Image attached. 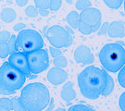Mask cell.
I'll return each instance as SVG.
<instances>
[{"label":"cell","mask_w":125,"mask_h":111,"mask_svg":"<svg viewBox=\"0 0 125 111\" xmlns=\"http://www.w3.org/2000/svg\"><path fill=\"white\" fill-rule=\"evenodd\" d=\"M108 74L94 66H89L78 76V85L82 94L88 99L98 98L106 88Z\"/></svg>","instance_id":"1"},{"label":"cell","mask_w":125,"mask_h":111,"mask_svg":"<svg viewBox=\"0 0 125 111\" xmlns=\"http://www.w3.org/2000/svg\"><path fill=\"white\" fill-rule=\"evenodd\" d=\"M19 98L25 111H43L51 99L48 88L41 82L25 85Z\"/></svg>","instance_id":"2"},{"label":"cell","mask_w":125,"mask_h":111,"mask_svg":"<svg viewBox=\"0 0 125 111\" xmlns=\"http://www.w3.org/2000/svg\"><path fill=\"white\" fill-rule=\"evenodd\" d=\"M99 60L105 70L116 73L125 65V48L119 43L105 44L99 52Z\"/></svg>","instance_id":"3"},{"label":"cell","mask_w":125,"mask_h":111,"mask_svg":"<svg viewBox=\"0 0 125 111\" xmlns=\"http://www.w3.org/2000/svg\"><path fill=\"white\" fill-rule=\"evenodd\" d=\"M26 75L9 63L4 62L0 67V93L11 94L22 88Z\"/></svg>","instance_id":"4"},{"label":"cell","mask_w":125,"mask_h":111,"mask_svg":"<svg viewBox=\"0 0 125 111\" xmlns=\"http://www.w3.org/2000/svg\"><path fill=\"white\" fill-rule=\"evenodd\" d=\"M16 44L17 48L20 49L21 52L27 54L43 48L44 39L38 31L26 29L19 32L16 37Z\"/></svg>","instance_id":"5"},{"label":"cell","mask_w":125,"mask_h":111,"mask_svg":"<svg viewBox=\"0 0 125 111\" xmlns=\"http://www.w3.org/2000/svg\"><path fill=\"white\" fill-rule=\"evenodd\" d=\"M26 57L30 72L33 75L43 72L49 66V55L44 48L27 53Z\"/></svg>","instance_id":"6"},{"label":"cell","mask_w":125,"mask_h":111,"mask_svg":"<svg viewBox=\"0 0 125 111\" xmlns=\"http://www.w3.org/2000/svg\"><path fill=\"white\" fill-rule=\"evenodd\" d=\"M46 38L50 44L56 48H64L72 44L73 38L65 28L58 25L50 27L46 31Z\"/></svg>","instance_id":"7"},{"label":"cell","mask_w":125,"mask_h":111,"mask_svg":"<svg viewBox=\"0 0 125 111\" xmlns=\"http://www.w3.org/2000/svg\"><path fill=\"white\" fill-rule=\"evenodd\" d=\"M101 20L102 16L100 10L94 8L84 9L80 14V21L94 29V31H97L99 29L101 25Z\"/></svg>","instance_id":"8"},{"label":"cell","mask_w":125,"mask_h":111,"mask_svg":"<svg viewBox=\"0 0 125 111\" xmlns=\"http://www.w3.org/2000/svg\"><path fill=\"white\" fill-rule=\"evenodd\" d=\"M9 63L15 69H17L26 77H31V72L29 69V64L27 61L26 54L22 52H15L9 56Z\"/></svg>","instance_id":"9"},{"label":"cell","mask_w":125,"mask_h":111,"mask_svg":"<svg viewBox=\"0 0 125 111\" xmlns=\"http://www.w3.org/2000/svg\"><path fill=\"white\" fill-rule=\"evenodd\" d=\"M74 59L76 60L77 63H81V64H84V65H88L91 63H94V55L92 53L91 49L86 46V45H79L77 48L74 50Z\"/></svg>","instance_id":"10"},{"label":"cell","mask_w":125,"mask_h":111,"mask_svg":"<svg viewBox=\"0 0 125 111\" xmlns=\"http://www.w3.org/2000/svg\"><path fill=\"white\" fill-rule=\"evenodd\" d=\"M46 78L50 83H52L53 85H60L62 84L63 82H65L67 81L68 78V73L66 71H64L61 68H58L55 67L50 69Z\"/></svg>","instance_id":"11"},{"label":"cell","mask_w":125,"mask_h":111,"mask_svg":"<svg viewBox=\"0 0 125 111\" xmlns=\"http://www.w3.org/2000/svg\"><path fill=\"white\" fill-rule=\"evenodd\" d=\"M107 34L111 38H122L125 35V24L121 20H115L109 23Z\"/></svg>","instance_id":"12"},{"label":"cell","mask_w":125,"mask_h":111,"mask_svg":"<svg viewBox=\"0 0 125 111\" xmlns=\"http://www.w3.org/2000/svg\"><path fill=\"white\" fill-rule=\"evenodd\" d=\"M60 96L64 100L66 104L72 103L76 98V92L73 89V83L72 81H68L63 86L62 90L60 92Z\"/></svg>","instance_id":"13"},{"label":"cell","mask_w":125,"mask_h":111,"mask_svg":"<svg viewBox=\"0 0 125 111\" xmlns=\"http://www.w3.org/2000/svg\"><path fill=\"white\" fill-rule=\"evenodd\" d=\"M17 17L15 10L12 9H4L0 12V19L2 20V21L5 23H10L15 20V19Z\"/></svg>","instance_id":"14"},{"label":"cell","mask_w":125,"mask_h":111,"mask_svg":"<svg viewBox=\"0 0 125 111\" xmlns=\"http://www.w3.org/2000/svg\"><path fill=\"white\" fill-rule=\"evenodd\" d=\"M68 24L70 25L71 28H72L73 30L78 29L79 26V23H80V14L78 13L77 11H71L70 13L67 15V18H66Z\"/></svg>","instance_id":"15"},{"label":"cell","mask_w":125,"mask_h":111,"mask_svg":"<svg viewBox=\"0 0 125 111\" xmlns=\"http://www.w3.org/2000/svg\"><path fill=\"white\" fill-rule=\"evenodd\" d=\"M114 85H115L114 80L112 79V77L108 76L107 86H106V88H105V90H104V92L102 93L101 95H103V96H108V95L113 92V90H114Z\"/></svg>","instance_id":"16"},{"label":"cell","mask_w":125,"mask_h":111,"mask_svg":"<svg viewBox=\"0 0 125 111\" xmlns=\"http://www.w3.org/2000/svg\"><path fill=\"white\" fill-rule=\"evenodd\" d=\"M107 7L111 9H118L121 7L124 0H103Z\"/></svg>","instance_id":"17"},{"label":"cell","mask_w":125,"mask_h":111,"mask_svg":"<svg viewBox=\"0 0 125 111\" xmlns=\"http://www.w3.org/2000/svg\"><path fill=\"white\" fill-rule=\"evenodd\" d=\"M53 63L56 67L61 68V69H64L68 66V60L64 56H59L58 58H54Z\"/></svg>","instance_id":"18"},{"label":"cell","mask_w":125,"mask_h":111,"mask_svg":"<svg viewBox=\"0 0 125 111\" xmlns=\"http://www.w3.org/2000/svg\"><path fill=\"white\" fill-rule=\"evenodd\" d=\"M68 111H95L91 107H88L86 105H83V104H77V105H73L69 108Z\"/></svg>","instance_id":"19"},{"label":"cell","mask_w":125,"mask_h":111,"mask_svg":"<svg viewBox=\"0 0 125 111\" xmlns=\"http://www.w3.org/2000/svg\"><path fill=\"white\" fill-rule=\"evenodd\" d=\"M76 9H78V10H84V9H87L91 8V6H92V3H91V1L89 0H77L76 1Z\"/></svg>","instance_id":"20"},{"label":"cell","mask_w":125,"mask_h":111,"mask_svg":"<svg viewBox=\"0 0 125 111\" xmlns=\"http://www.w3.org/2000/svg\"><path fill=\"white\" fill-rule=\"evenodd\" d=\"M78 30H79V31H80L81 33L85 34V35H88V34H91V33L95 32L94 29H92L91 27L85 25V24H83V22H81V21H80V23H79V26H78Z\"/></svg>","instance_id":"21"},{"label":"cell","mask_w":125,"mask_h":111,"mask_svg":"<svg viewBox=\"0 0 125 111\" xmlns=\"http://www.w3.org/2000/svg\"><path fill=\"white\" fill-rule=\"evenodd\" d=\"M9 56V46L8 43H0V58H6Z\"/></svg>","instance_id":"22"},{"label":"cell","mask_w":125,"mask_h":111,"mask_svg":"<svg viewBox=\"0 0 125 111\" xmlns=\"http://www.w3.org/2000/svg\"><path fill=\"white\" fill-rule=\"evenodd\" d=\"M8 44H9V56H10L11 54L17 52L18 48H17L16 37H15V35H11V37H10L9 41L8 42Z\"/></svg>","instance_id":"23"},{"label":"cell","mask_w":125,"mask_h":111,"mask_svg":"<svg viewBox=\"0 0 125 111\" xmlns=\"http://www.w3.org/2000/svg\"><path fill=\"white\" fill-rule=\"evenodd\" d=\"M12 110L14 111H25L21 103V100L19 97H14L12 99Z\"/></svg>","instance_id":"24"},{"label":"cell","mask_w":125,"mask_h":111,"mask_svg":"<svg viewBox=\"0 0 125 111\" xmlns=\"http://www.w3.org/2000/svg\"><path fill=\"white\" fill-rule=\"evenodd\" d=\"M50 1L51 0H34V3L39 9H49Z\"/></svg>","instance_id":"25"},{"label":"cell","mask_w":125,"mask_h":111,"mask_svg":"<svg viewBox=\"0 0 125 111\" xmlns=\"http://www.w3.org/2000/svg\"><path fill=\"white\" fill-rule=\"evenodd\" d=\"M118 81L122 88H125V65L119 71Z\"/></svg>","instance_id":"26"},{"label":"cell","mask_w":125,"mask_h":111,"mask_svg":"<svg viewBox=\"0 0 125 111\" xmlns=\"http://www.w3.org/2000/svg\"><path fill=\"white\" fill-rule=\"evenodd\" d=\"M25 13L28 17H31V18H34L38 15V9H36L34 6H28L25 9Z\"/></svg>","instance_id":"27"},{"label":"cell","mask_w":125,"mask_h":111,"mask_svg":"<svg viewBox=\"0 0 125 111\" xmlns=\"http://www.w3.org/2000/svg\"><path fill=\"white\" fill-rule=\"evenodd\" d=\"M61 5H62V0H51L49 9L51 11H58L61 8Z\"/></svg>","instance_id":"28"},{"label":"cell","mask_w":125,"mask_h":111,"mask_svg":"<svg viewBox=\"0 0 125 111\" xmlns=\"http://www.w3.org/2000/svg\"><path fill=\"white\" fill-rule=\"evenodd\" d=\"M108 25H109V23H108L107 21L104 22L103 24H101L100 27H99V29L97 30V35L102 36V35L107 34V30H108Z\"/></svg>","instance_id":"29"},{"label":"cell","mask_w":125,"mask_h":111,"mask_svg":"<svg viewBox=\"0 0 125 111\" xmlns=\"http://www.w3.org/2000/svg\"><path fill=\"white\" fill-rule=\"evenodd\" d=\"M11 37V33L8 31H0V43H8Z\"/></svg>","instance_id":"30"},{"label":"cell","mask_w":125,"mask_h":111,"mask_svg":"<svg viewBox=\"0 0 125 111\" xmlns=\"http://www.w3.org/2000/svg\"><path fill=\"white\" fill-rule=\"evenodd\" d=\"M0 103H1L4 107H7V108L12 110V99H9V98H8V97L0 98Z\"/></svg>","instance_id":"31"},{"label":"cell","mask_w":125,"mask_h":111,"mask_svg":"<svg viewBox=\"0 0 125 111\" xmlns=\"http://www.w3.org/2000/svg\"><path fill=\"white\" fill-rule=\"evenodd\" d=\"M49 52H50V54H51V56H52V58H58V57H59V56H61V54H62V52H61L60 49L53 47V46H50L49 47Z\"/></svg>","instance_id":"32"},{"label":"cell","mask_w":125,"mask_h":111,"mask_svg":"<svg viewBox=\"0 0 125 111\" xmlns=\"http://www.w3.org/2000/svg\"><path fill=\"white\" fill-rule=\"evenodd\" d=\"M119 106H120V108L121 109V111H125V92H123L120 96Z\"/></svg>","instance_id":"33"},{"label":"cell","mask_w":125,"mask_h":111,"mask_svg":"<svg viewBox=\"0 0 125 111\" xmlns=\"http://www.w3.org/2000/svg\"><path fill=\"white\" fill-rule=\"evenodd\" d=\"M25 27H26V24H24V23H17L15 26L13 27V30L15 31H21L22 30L25 29Z\"/></svg>","instance_id":"34"},{"label":"cell","mask_w":125,"mask_h":111,"mask_svg":"<svg viewBox=\"0 0 125 111\" xmlns=\"http://www.w3.org/2000/svg\"><path fill=\"white\" fill-rule=\"evenodd\" d=\"M54 107H55V101H54V99L52 98V99H50V102L49 104L47 105V109H45V111H52L53 110Z\"/></svg>","instance_id":"35"},{"label":"cell","mask_w":125,"mask_h":111,"mask_svg":"<svg viewBox=\"0 0 125 111\" xmlns=\"http://www.w3.org/2000/svg\"><path fill=\"white\" fill-rule=\"evenodd\" d=\"M29 0H16V4L18 5L19 7H23L26 6V4H28Z\"/></svg>","instance_id":"36"},{"label":"cell","mask_w":125,"mask_h":111,"mask_svg":"<svg viewBox=\"0 0 125 111\" xmlns=\"http://www.w3.org/2000/svg\"><path fill=\"white\" fill-rule=\"evenodd\" d=\"M38 13L40 14L41 16H48V14H49V11H48V9H40L38 10Z\"/></svg>","instance_id":"37"},{"label":"cell","mask_w":125,"mask_h":111,"mask_svg":"<svg viewBox=\"0 0 125 111\" xmlns=\"http://www.w3.org/2000/svg\"><path fill=\"white\" fill-rule=\"evenodd\" d=\"M0 111H11V110L9 109V108H7L6 107H4V106L0 103Z\"/></svg>","instance_id":"38"},{"label":"cell","mask_w":125,"mask_h":111,"mask_svg":"<svg viewBox=\"0 0 125 111\" xmlns=\"http://www.w3.org/2000/svg\"><path fill=\"white\" fill-rule=\"evenodd\" d=\"M66 31H67L70 34H72V33H73V29H72V28H69V27H67V28H66Z\"/></svg>","instance_id":"39"},{"label":"cell","mask_w":125,"mask_h":111,"mask_svg":"<svg viewBox=\"0 0 125 111\" xmlns=\"http://www.w3.org/2000/svg\"><path fill=\"white\" fill-rule=\"evenodd\" d=\"M53 111H66L64 108H57V109H55V110Z\"/></svg>","instance_id":"40"},{"label":"cell","mask_w":125,"mask_h":111,"mask_svg":"<svg viewBox=\"0 0 125 111\" xmlns=\"http://www.w3.org/2000/svg\"><path fill=\"white\" fill-rule=\"evenodd\" d=\"M68 4H72V0H66Z\"/></svg>","instance_id":"41"},{"label":"cell","mask_w":125,"mask_h":111,"mask_svg":"<svg viewBox=\"0 0 125 111\" xmlns=\"http://www.w3.org/2000/svg\"><path fill=\"white\" fill-rule=\"evenodd\" d=\"M123 2H124V10H125V0L123 1Z\"/></svg>","instance_id":"42"}]
</instances>
